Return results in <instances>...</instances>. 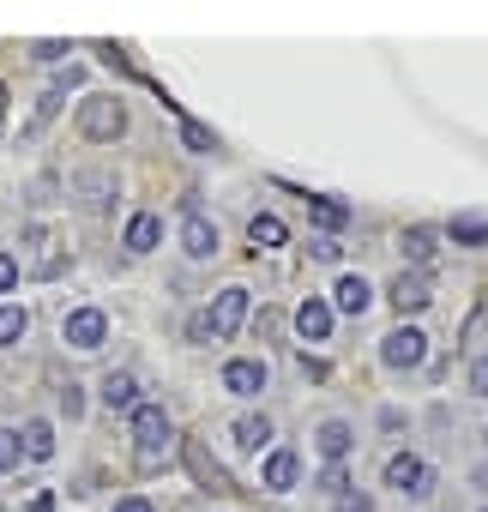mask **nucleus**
I'll return each instance as SVG.
<instances>
[{
	"mask_svg": "<svg viewBox=\"0 0 488 512\" xmlns=\"http://www.w3.org/2000/svg\"><path fill=\"white\" fill-rule=\"evenodd\" d=\"M79 133L85 139H121L127 133V109H121V97H85L79 103Z\"/></svg>",
	"mask_w": 488,
	"mask_h": 512,
	"instance_id": "f257e3e1",
	"label": "nucleus"
},
{
	"mask_svg": "<svg viewBox=\"0 0 488 512\" xmlns=\"http://www.w3.org/2000/svg\"><path fill=\"white\" fill-rule=\"evenodd\" d=\"M181 464H187V476H193L199 488H211V494H235V476L205 452V440H181Z\"/></svg>",
	"mask_w": 488,
	"mask_h": 512,
	"instance_id": "f03ea898",
	"label": "nucleus"
},
{
	"mask_svg": "<svg viewBox=\"0 0 488 512\" xmlns=\"http://www.w3.org/2000/svg\"><path fill=\"white\" fill-rule=\"evenodd\" d=\"M133 440H139V458H157V446L169 440L163 404H133Z\"/></svg>",
	"mask_w": 488,
	"mask_h": 512,
	"instance_id": "7ed1b4c3",
	"label": "nucleus"
},
{
	"mask_svg": "<svg viewBox=\"0 0 488 512\" xmlns=\"http://www.w3.org/2000/svg\"><path fill=\"white\" fill-rule=\"evenodd\" d=\"M422 356H428V338H422L416 326H398V332L380 344V362H386V368H416Z\"/></svg>",
	"mask_w": 488,
	"mask_h": 512,
	"instance_id": "20e7f679",
	"label": "nucleus"
},
{
	"mask_svg": "<svg viewBox=\"0 0 488 512\" xmlns=\"http://www.w3.org/2000/svg\"><path fill=\"white\" fill-rule=\"evenodd\" d=\"M241 314H248V290H241V284H229V290L217 296V308L205 314V326H211V338H235V326H241Z\"/></svg>",
	"mask_w": 488,
	"mask_h": 512,
	"instance_id": "39448f33",
	"label": "nucleus"
},
{
	"mask_svg": "<svg viewBox=\"0 0 488 512\" xmlns=\"http://www.w3.org/2000/svg\"><path fill=\"white\" fill-rule=\"evenodd\" d=\"M386 482L404 488V494H428V464H422L416 452H392V458H386Z\"/></svg>",
	"mask_w": 488,
	"mask_h": 512,
	"instance_id": "423d86ee",
	"label": "nucleus"
},
{
	"mask_svg": "<svg viewBox=\"0 0 488 512\" xmlns=\"http://www.w3.org/2000/svg\"><path fill=\"white\" fill-rule=\"evenodd\" d=\"M109 338V320L97 314V308H79V314H67V344L73 350H97Z\"/></svg>",
	"mask_w": 488,
	"mask_h": 512,
	"instance_id": "0eeeda50",
	"label": "nucleus"
},
{
	"mask_svg": "<svg viewBox=\"0 0 488 512\" xmlns=\"http://www.w3.org/2000/svg\"><path fill=\"white\" fill-rule=\"evenodd\" d=\"M428 302H434V296H428V278H416V272H398V278H392V308H398V314H422Z\"/></svg>",
	"mask_w": 488,
	"mask_h": 512,
	"instance_id": "6e6552de",
	"label": "nucleus"
},
{
	"mask_svg": "<svg viewBox=\"0 0 488 512\" xmlns=\"http://www.w3.org/2000/svg\"><path fill=\"white\" fill-rule=\"evenodd\" d=\"M296 332L314 338V344H326V338H332V308H326L320 296H308V302L296 308Z\"/></svg>",
	"mask_w": 488,
	"mask_h": 512,
	"instance_id": "1a4fd4ad",
	"label": "nucleus"
},
{
	"mask_svg": "<svg viewBox=\"0 0 488 512\" xmlns=\"http://www.w3.org/2000/svg\"><path fill=\"white\" fill-rule=\"evenodd\" d=\"M223 386H229V392H241V398L266 392V362H229V368H223Z\"/></svg>",
	"mask_w": 488,
	"mask_h": 512,
	"instance_id": "9d476101",
	"label": "nucleus"
},
{
	"mask_svg": "<svg viewBox=\"0 0 488 512\" xmlns=\"http://www.w3.org/2000/svg\"><path fill=\"white\" fill-rule=\"evenodd\" d=\"M181 241H187V253H193V260H211V253H217V223H205V217H187Z\"/></svg>",
	"mask_w": 488,
	"mask_h": 512,
	"instance_id": "9b49d317",
	"label": "nucleus"
},
{
	"mask_svg": "<svg viewBox=\"0 0 488 512\" xmlns=\"http://www.w3.org/2000/svg\"><path fill=\"white\" fill-rule=\"evenodd\" d=\"M157 235H163V217H157V211H139V217L127 223V247H133V253H151Z\"/></svg>",
	"mask_w": 488,
	"mask_h": 512,
	"instance_id": "f8f14e48",
	"label": "nucleus"
},
{
	"mask_svg": "<svg viewBox=\"0 0 488 512\" xmlns=\"http://www.w3.org/2000/svg\"><path fill=\"white\" fill-rule=\"evenodd\" d=\"M368 302H374L368 278H356V272H350V278H338V308H344V314H356V320H362V314H368Z\"/></svg>",
	"mask_w": 488,
	"mask_h": 512,
	"instance_id": "ddd939ff",
	"label": "nucleus"
},
{
	"mask_svg": "<svg viewBox=\"0 0 488 512\" xmlns=\"http://www.w3.org/2000/svg\"><path fill=\"white\" fill-rule=\"evenodd\" d=\"M296 470H302V458H296L290 446H284V452H272V458H266V488H290V482H296Z\"/></svg>",
	"mask_w": 488,
	"mask_h": 512,
	"instance_id": "4468645a",
	"label": "nucleus"
},
{
	"mask_svg": "<svg viewBox=\"0 0 488 512\" xmlns=\"http://www.w3.org/2000/svg\"><path fill=\"white\" fill-rule=\"evenodd\" d=\"M248 235H254V253H260V247H278V241H284L290 229H284V217H272V211H260V217L248 223Z\"/></svg>",
	"mask_w": 488,
	"mask_h": 512,
	"instance_id": "2eb2a0df",
	"label": "nucleus"
},
{
	"mask_svg": "<svg viewBox=\"0 0 488 512\" xmlns=\"http://www.w3.org/2000/svg\"><path fill=\"white\" fill-rule=\"evenodd\" d=\"M133 392H139L133 374H103V404L109 410H133Z\"/></svg>",
	"mask_w": 488,
	"mask_h": 512,
	"instance_id": "dca6fc26",
	"label": "nucleus"
},
{
	"mask_svg": "<svg viewBox=\"0 0 488 512\" xmlns=\"http://www.w3.org/2000/svg\"><path fill=\"white\" fill-rule=\"evenodd\" d=\"M25 458H55V428L49 422H25Z\"/></svg>",
	"mask_w": 488,
	"mask_h": 512,
	"instance_id": "f3484780",
	"label": "nucleus"
},
{
	"mask_svg": "<svg viewBox=\"0 0 488 512\" xmlns=\"http://www.w3.org/2000/svg\"><path fill=\"white\" fill-rule=\"evenodd\" d=\"M79 193H85V205H91V211H103V205H109V193H115V181H109L103 169H91V175H79Z\"/></svg>",
	"mask_w": 488,
	"mask_h": 512,
	"instance_id": "a211bd4d",
	"label": "nucleus"
},
{
	"mask_svg": "<svg viewBox=\"0 0 488 512\" xmlns=\"http://www.w3.org/2000/svg\"><path fill=\"white\" fill-rule=\"evenodd\" d=\"M452 241H464V247H482V241H488V217H476V211L452 217Z\"/></svg>",
	"mask_w": 488,
	"mask_h": 512,
	"instance_id": "6ab92c4d",
	"label": "nucleus"
},
{
	"mask_svg": "<svg viewBox=\"0 0 488 512\" xmlns=\"http://www.w3.org/2000/svg\"><path fill=\"white\" fill-rule=\"evenodd\" d=\"M235 440L248 446V452H260V446L272 440V422H266V416H241V422H235Z\"/></svg>",
	"mask_w": 488,
	"mask_h": 512,
	"instance_id": "aec40b11",
	"label": "nucleus"
},
{
	"mask_svg": "<svg viewBox=\"0 0 488 512\" xmlns=\"http://www.w3.org/2000/svg\"><path fill=\"white\" fill-rule=\"evenodd\" d=\"M308 211H314L320 229H344L350 223V205H338V199H308Z\"/></svg>",
	"mask_w": 488,
	"mask_h": 512,
	"instance_id": "412c9836",
	"label": "nucleus"
},
{
	"mask_svg": "<svg viewBox=\"0 0 488 512\" xmlns=\"http://www.w3.org/2000/svg\"><path fill=\"white\" fill-rule=\"evenodd\" d=\"M314 446H320V452H326V458H332V464H338V458H344V452H350V428H344V422H326V428H320V440H314Z\"/></svg>",
	"mask_w": 488,
	"mask_h": 512,
	"instance_id": "4be33fe9",
	"label": "nucleus"
},
{
	"mask_svg": "<svg viewBox=\"0 0 488 512\" xmlns=\"http://www.w3.org/2000/svg\"><path fill=\"white\" fill-rule=\"evenodd\" d=\"M404 253H410L416 266H428V260H434V229H422V223H416V229H404Z\"/></svg>",
	"mask_w": 488,
	"mask_h": 512,
	"instance_id": "5701e85b",
	"label": "nucleus"
},
{
	"mask_svg": "<svg viewBox=\"0 0 488 512\" xmlns=\"http://www.w3.org/2000/svg\"><path fill=\"white\" fill-rule=\"evenodd\" d=\"M181 139H187L193 151H217V133H211L205 121H187V115H181Z\"/></svg>",
	"mask_w": 488,
	"mask_h": 512,
	"instance_id": "b1692460",
	"label": "nucleus"
},
{
	"mask_svg": "<svg viewBox=\"0 0 488 512\" xmlns=\"http://www.w3.org/2000/svg\"><path fill=\"white\" fill-rule=\"evenodd\" d=\"M25 326H31V314H25V308H0V344L25 338Z\"/></svg>",
	"mask_w": 488,
	"mask_h": 512,
	"instance_id": "393cba45",
	"label": "nucleus"
},
{
	"mask_svg": "<svg viewBox=\"0 0 488 512\" xmlns=\"http://www.w3.org/2000/svg\"><path fill=\"white\" fill-rule=\"evenodd\" d=\"M19 458H25L19 434H13V428H0V470H19Z\"/></svg>",
	"mask_w": 488,
	"mask_h": 512,
	"instance_id": "a878e982",
	"label": "nucleus"
},
{
	"mask_svg": "<svg viewBox=\"0 0 488 512\" xmlns=\"http://www.w3.org/2000/svg\"><path fill=\"white\" fill-rule=\"evenodd\" d=\"M320 488H332V494H350V476H344L338 464H326V476H320Z\"/></svg>",
	"mask_w": 488,
	"mask_h": 512,
	"instance_id": "bb28decb",
	"label": "nucleus"
},
{
	"mask_svg": "<svg viewBox=\"0 0 488 512\" xmlns=\"http://www.w3.org/2000/svg\"><path fill=\"white\" fill-rule=\"evenodd\" d=\"M55 109H61V85H55V91H49V97H43V103H37V127H43V121H49V115H55ZM37 127H31V133H37Z\"/></svg>",
	"mask_w": 488,
	"mask_h": 512,
	"instance_id": "cd10ccee",
	"label": "nucleus"
},
{
	"mask_svg": "<svg viewBox=\"0 0 488 512\" xmlns=\"http://www.w3.org/2000/svg\"><path fill=\"white\" fill-rule=\"evenodd\" d=\"M338 512H374V500L368 494H338Z\"/></svg>",
	"mask_w": 488,
	"mask_h": 512,
	"instance_id": "c85d7f7f",
	"label": "nucleus"
},
{
	"mask_svg": "<svg viewBox=\"0 0 488 512\" xmlns=\"http://www.w3.org/2000/svg\"><path fill=\"white\" fill-rule=\"evenodd\" d=\"M19 284V260H7V253H0V290H13Z\"/></svg>",
	"mask_w": 488,
	"mask_h": 512,
	"instance_id": "c756f323",
	"label": "nucleus"
},
{
	"mask_svg": "<svg viewBox=\"0 0 488 512\" xmlns=\"http://www.w3.org/2000/svg\"><path fill=\"white\" fill-rule=\"evenodd\" d=\"M470 386H476V392H488V356H476V368H470Z\"/></svg>",
	"mask_w": 488,
	"mask_h": 512,
	"instance_id": "7c9ffc66",
	"label": "nucleus"
},
{
	"mask_svg": "<svg viewBox=\"0 0 488 512\" xmlns=\"http://www.w3.org/2000/svg\"><path fill=\"white\" fill-rule=\"evenodd\" d=\"M115 512H151V500H139V494H127V500H115Z\"/></svg>",
	"mask_w": 488,
	"mask_h": 512,
	"instance_id": "2f4dec72",
	"label": "nucleus"
},
{
	"mask_svg": "<svg viewBox=\"0 0 488 512\" xmlns=\"http://www.w3.org/2000/svg\"><path fill=\"white\" fill-rule=\"evenodd\" d=\"M25 512H55V494H31V506Z\"/></svg>",
	"mask_w": 488,
	"mask_h": 512,
	"instance_id": "473e14b6",
	"label": "nucleus"
},
{
	"mask_svg": "<svg viewBox=\"0 0 488 512\" xmlns=\"http://www.w3.org/2000/svg\"><path fill=\"white\" fill-rule=\"evenodd\" d=\"M0 121H7V85H0Z\"/></svg>",
	"mask_w": 488,
	"mask_h": 512,
	"instance_id": "72a5a7b5",
	"label": "nucleus"
},
{
	"mask_svg": "<svg viewBox=\"0 0 488 512\" xmlns=\"http://www.w3.org/2000/svg\"><path fill=\"white\" fill-rule=\"evenodd\" d=\"M482 512H488V506H482Z\"/></svg>",
	"mask_w": 488,
	"mask_h": 512,
	"instance_id": "f704fd0d",
	"label": "nucleus"
}]
</instances>
